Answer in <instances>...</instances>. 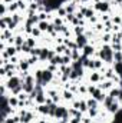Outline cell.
Returning <instances> with one entry per match:
<instances>
[{
	"label": "cell",
	"instance_id": "obj_1",
	"mask_svg": "<svg viewBox=\"0 0 122 123\" xmlns=\"http://www.w3.org/2000/svg\"><path fill=\"white\" fill-rule=\"evenodd\" d=\"M93 57H99L103 60V63L106 66H112L114 64V49H112V46L111 44H101L99 50L95 53Z\"/></svg>",
	"mask_w": 122,
	"mask_h": 123
},
{
	"label": "cell",
	"instance_id": "obj_2",
	"mask_svg": "<svg viewBox=\"0 0 122 123\" xmlns=\"http://www.w3.org/2000/svg\"><path fill=\"white\" fill-rule=\"evenodd\" d=\"M112 1H99V3H92L95 12H99V13H111V9H112Z\"/></svg>",
	"mask_w": 122,
	"mask_h": 123
},
{
	"label": "cell",
	"instance_id": "obj_3",
	"mask_svg": "<svg viewBox=\"0 0 122 123\" xmlns=\"http://www.w3.org/2000/svg\"><path fill=\"white\" fill-rule=\"evenodd\" d=\"M55 79V73H52L50 70H47V69H43V73H42V82H40V85L46 89L47 86H50V83H52V80Z\"/></svg>",
	"mask_w": 122,
	"mask_h": 123
},
{
	"label": "cell",
	"instance_id": "obj_4",
	"mask_svg": "<svg viewBox=\"0 0 122 123\" xmlns=\"http://www.w3.org/2000/svg\"><path fill=\"white\" fill-rule=\"evenodd\" d=\"M72 107H75V109H78V110H81L82 113H88V110H89V107H88V103H86V99H83V97H81V99H75L73 102H72Z\"/></svg>",
	"mask_w": 122,
	"mask_h": 123
},
{
	"label": "cell",
	"instance_id": "obj_5",
	"mask_svg": "<svg viewBox=\"0 0 122 123\" xmlns=\"http://www.w3.org/2000/svg\"><path fill=\"white\" fill-rule=\"evenodd\" d=\"M79 12L83 14V17L86 19V20H89L91 17L95 16V9H93V6H81L79 7Z\"/></svg>",
	"mask_w": 122,
	"mask_h": 123
},
{
	"label": "cell",
	"instance_id": "obj_6",
	"mask_svg": "<svg viewBox=\"0 0 122 123\" xmlns=\"http://www.w3.org/2000/svg\"><path fill=\"white\" fill-rule=\"evenodd\" d=\"M96 86H98V87H99L101 90H103V92L106 93V92H109V90H111L112 87H115L116 85H115V82H114V80H109V79H105V80H102L101 83H98Z\"/></svg>",
	"mask_w": 122,
	"mask_h": 123
},
{
	"label": "cell",
	"instance_id": "obj_7",
	"mask_svg": "<svg viewBox=\"0 0 122 123\" xmlns=\"http://www.w3.org/2000/svg\"><path fill=\"white\" fill-rule=\"evenodd\" d=\"M105 110H106L109 115H116V113L121 110V100H114Z\"/></svg>",
	"mask_w": 122,
	"mask_h": 123
},
{
	"label": "cell",
	"instance_id": "obj_8",
	"mask_svg": "<svg viewBox=\"0 0 122 123\" xmlns=\"http://www.w3.org/2000/svg\"><path fill=\"white\" fill-rule=\"evenodd\" d=\"M89 82L93 83V85H98V83H101L102 80H105V77H103V74L101 73V72H96V70H93L91 74H89Z\"/></svg>",
	"mask_w": 122,
	"mask_h": 123
},
{
	"label": "cell",
	"instance_id": "obj_9",
	"mask_svg": "<svg viewBox=\"0 0 122 123\" xmlns=\"http://www.w3.org/2000/svg\"><path fill=\"white\" fill-rule=\"evenodd\" d=\"M34 110H36L40 116H49V112H50V105H47V103L37 105V106L34 107Z\"/></svg>",
	"mask_w": 122,
	"mask_h": 123
},
{
	"label": "cell",
	"instance_id": "obj_10",
	"mask_svg": "<svg viewBox=\"0 0 122 123\" xmlns=\"http://www.w3.org/2000/svg\"><path fill=\"white\" fill-rule=\"evenodd\" d=\"M75 42H76V44H78V47L82 50L88 43H89V39L85 36V34H81V36H75Z\"/></svg>",
	"mask_w": 122,
	"mask_h": 123
},
{
	"label": "cell",
	"instance_id": "obj_11",
	"mask_svg": "<svg viewBox=\"0 0 122 123\" xmlns=\"http://www.w3.org/2000/svg\"><path fill=\"white\" fill-rule=\"evenodd\" d=\"M95 53H96V49H95V46H93V44H91V43H88V44L82 49V55H83V56L93 57V56H95Z\"/></svg>",
	"mask_w": 122,
	"mask_h": 123
},
{
	"label": "cell",
	"instance_id": "obj_12",
	"mask_svg": "<svg viewBox=\"0 0 122 123\" xmlns=\"http://www.w3.org/2000/svg\"><path fill=\"white\" fill-rule=\"evenodd\" d=\"M75 96H76V94L73 92H70L69 89H63V90H62V100H63V102H70V103H72V102L75 100Z\"/></svg>",
	"mask_w": 122,
	"mask_h": 123
},
{
	"label": "cell",
	"instance_id": "obj_13",
	"mask_svg": "<svg viewBox=\"0 0 122 123\" xmlns=\"http://www.w3.org/2000/svg\"><path fill=\"white\" fill-rule=\"evenodd\" d=\"M19 72H30V63L27 62V57H22L19 62Z\"/></svg>",
	"mask_w": 122,
	"mask_h": 123
},
{
	"label": "cell",
	"instance_id": "obj_14",
	"mask_svg": "<svg viewBox=\"0 0 122 123\" xmlns=\"http://www.w3.org/2000/svg\"><path fill=\"white\" fill-rule=\"evenodd\" d=\"M108 96H111V97H114V99H116V100H121L122 99V89L121 87H112L109 92H108Z\"/></svg>",
	"mask_w": 122,
	"mask_h": 123
},
{
	"label": "cell",
	"instance_id": "obj_15",
	"mask_svg": "<svg viewBox=\"0 0 122 123\" xmlns=\"http://www.w3.org/2000/svg\"><path fill=\"white\" fill-rule=\"evenodd\" d=\"M9 105L13 107V109H19V105H20V100L17 96H13V94H9Z\"/></svg>",
	"mask_w": 122,
	"mask_h": 123
},
{
	"label": "cell",
	"instance_id": "obj_16",
	"mask_svg": "<svg viewBox=\"0 0 122 123\" xmlns=\"http://www.w3.org/2000/svg\"><path fill=\"white\" fill-rule=\"evenodd\" d=\"M69 109V116L70 117H83L85 116V113H82L81 110H78V109H75V107H68Z\"/></svg>",
	"mask_w": 122,
	"mask_h": 123
},
{
	"label": "cell",
	"instance_id": "obj_17",
	"mask_svg": "<svg viewBox=\"0 0 122 123\" xmlns=\"http://www.w3.org/2000/svg\"><path fill=\"white\" fill-rule=\"evenodd\" d=\"M14 34H13V31L9 30V29H6V30H1V36H0V40L1 42H6L7 43V40L10 39V37H13Z\"/></svg>",
	"mask_w": 122,
	"mask_h": 123
},
{
	"label": "cell",
	"instance_id": "obj_18",
	"mask_svg": "<svg viewBox=\"0 0 122 123\" xmlns=\"http://www.w3.org/2000/svg\"><path fill=\"white\" fill-rule=\"evenodd\" d=\"M86 103H88V107H89V109H99V105H101L96 99H93L91 96L86 99Z\"/></svg>",
	"mask_w": 122,
	"mask_h": 123
},
{
	"label": "cell",
	"instance_id": "obj_19",
	"mask_svg": "<svg viewBox=\"0 0 122 123\" xmlns=\"http://www.w3.org/2000/svg\"><path fill=\"white\" fill-rule=\"evenodd\" d=\"M101 42H102V44H111V42H112V33H102L101 34Z\"/></svg>",
	"mask_w": 122,
	"mask_h": 123
},
{
	"label": "cell",
	"instance_id": "obj_20",
	"mask_svg": "<svg viewBox=\"0 0 122 123\" xmlns=\"http://www.w3.org/2000/svg\"><path fill=\"white\" fill-rule=\"evenodd\" d=\"M1 123H20V116L16 113V115H10L4 122H1Z\"/></svg>",
	"mask_w": 122,
	"mask_h": 123
},
{
	"label": "cell",
	"instance_id": "obj_21",
	"mask_svg": "<svg viewBox=\"0 0 122 123\" xmlns=\"http://www.w3.org/2000/svg\"><path fill=\"white\" fill-rule=\"evenodd\" d=\"M50 25H52L50 22H47V20H45V22H39V23H37V27H39L40 30L43 31V33H46V31H47V29L50 27Z\"/></svg>",
	"mask_w": 122,
	"mask_h": 123
},
{
	"label": "cell",
	"instance_id": "obj_22",
	"mask_svg": "<svg viewBox=\"0 0 122 123\" xmlns=\"http://www.w3.org/2000/svg\"><path fill=\"white\" fill-rule=\"evenodd\" d=\"M72 30H73V36H81V34H85L86 27L85 26H75Z\"/></svg>",
	"mask_w": 122,
	"mask_h": 123
},
{
	"label": "cell",
	"instance_id": "obj_23",
	"mask_svg": "<svg viewBox=\"0 0 122 123\" xmlns=\"http://www.w3.org/2000/svg\"><path fill=\"white\" fill-rule=\"evenodd\" d=\"M26 44L30 47V49H33V47H36V44H37V42H36V37H33V36H26Z\"/></svg>",
	"mask_w": 122,
	"mask_h": 123
},
{
	"label": "cell",
	"instance_id": "obj_24",
	"mask_svg": "<svg viewBox=\"0 0 122 123\" xmlns=\"http://www.w3.org/2000/svg\"><path fill=\"white\" fill-rule=\"evenodd\" d=\"M112 67H114L115 73L121 77V76H122V62H115V63L112 64Z\"/></svg>",
	"mask_w": 122,
	"mask_h": 123
},
{
	"label": "cell",
	"instance_id": "obj_25",
	"mask_svg": "<svg viewBox=\"0 0 122 123\" xmlns=\"http://www.w3.org/2000/svg\"><path fill=\"white\" fill-rule=\"evenodd\" d=\"M19 4H17V0L12 4H9V14H13V13H19Z\"/></svg>",
	"mask_w": 122,
	"mask_h": 123
},
{
	"label": "cell",
	"instance_id": "obj_26",
	"mask_svg": "<svg viewBox=\"0 0 122 123\" xmlns=\"http://www.w3.org/2000/svg\"><path fill=\"white\" fill-rule=\"evenodd\" d=\"M99 113H101V110H99V109H89L86 115H88L89 117H92V119H96V117L99 116Z\"/></svg>",
	"mask_w": 122,
	"mask_h": 123
},
{
	"label": "cell",
	"instance_id": "obj_27",
	"mask_svg": "<svg viewBox=\"0 0 122 123\" xmlns=\"http://www.w3.org/2000/svg\"><path fill=\"white\" fill-rule=\"evenodd\" d=\"M56 14H58V17H66V14H68V12H66V9H65V6H61V7H58L56 9Z\"/></svg>",
	"mask_w": 122,
	"mask_h": 123
},
{
	"label": "cell",
	"instance_id": "obj_28",
	"mask_svg": "<svg viewBox=\"0 0 122 123\" xmlns=\"http://www.w3.org/2000/svg\"><path fill=\"white\" fill-rule=\"evenodd\" d=\"M111 20H112V23H114V25H118V26H121V23H122V16H121V14H112Z\"/></svg>",
	"mask_w": 122,
	"mask_h": 123
},
{
	"label": "cell",
	"instance_id": "obj_29",
	"mask_svg": "<svg viewBox=\"0 0 122 123\" xmlns=\"http://www.w3.org/2000/svg\"><path fill=\"white\" fill-rule=\"evenodd\" d=\"M52 23L55 25V27H61V26H63V25H65V19H63V17H58V16H56V17L53 19V22H52Z\"/></svg>",
	"mask_w": 122,
	"mask_h": 123
},
{
	"label": "cell",
	"instance_id": "obj_30",
	"mask_svg": "<svg viewBox=\"0 0 122 123\" xmlns=\"http://www.w3.org/2000/svg\"><path fill=\"white\" fill-rule=\"evenodd\" d=\"M68 47L65 46V44H56L55 46V52L58 53V55H65V50H66Z\"/></svg>",
	"mask_w": 122,
	"mask_h": 123
},
{
	"label": "cell",
	"instance_id": "obj_31",
	"mask_svg": "<svg viewBox=\"0 0 122 123\" xmlns=\"http://www.w3.org/2000/svg\"><path fill=\"white\" fill-rule=\"evenodd\" d=\"M114 100H116V99H114V97H111V96H108V94H106V97H105V100H103V103H102L103 109H106V107H108V106L114 102Z\"/></svg>",
	"mask_w": 122,
	"mask_h": 123
},
{
	"label": "cell",
	"instance_id": "obj_32",
	"mask_svg": "<svg viewBox=\"0 0 122 123\" xmlns=\"http://www.w3.org/2000/svg\"><path fill=\"white\" fill-rule=\"evenodd\" d=\"M79 94H82V96H86L88 94V85H85V83H81L79 85Z\"/></svg>",
	"mask_w": 122,
	"mask_h": 123
},
{
	"label": "cell",
	"instance_id": "obj_33",
	"mask_svg": "<svg viewBox=\"0 0 122 123\" xmlns=\"http://www.w3.org/2000/svg\"><path fill=\"white\" fill-rule=\"evenodd\" d=\"M27 62L30 63V66H34V64H37V63L40 62V59H39L37 56H30V55H29V57H27Z\"/></svg>",
	"mask_w": 122,
	"mask_h": 123
},
{
	"label": "cell",
	"instance_id": "obj_34",
	"mask_svg": "<svg viewBox=\"0 0 122 123\" xmlns=\"http://www.w3.org/2000/svg\"><path fill=\"white\" fill-rule=\"evenodd\" d=\"M40 53H42V47H39V46H36V47H33L30 50V56H40Z\"/></svg>",
	"mask_w": 122,
	"mask_h": 123
},
{
	"label": "cell",
	"instance_id": "obj_35",
	"mask_svg": "<svg viewBox=\"0 0 122 123\" xmlns=\"http://www.w3.org/2000/svg\"><path fill=\"white\" fill-rule=\"evenodd\" d=\"M122 62V52H114V63Z\"/></svg>",
	"mask_w": 122,
	"mask_h": 123
},
{
	"label": "cell",
	"instance_id": "obj_36",
	"mask_svg": "<svg viewBox=\"0 0 122 123\" xmlns=\"http://www.w3.org/2000/svg\"><path fill=\"white\" fill-rule=\"evenodd\" d=\"M69 123H82V119L81 117H70Z\"/></svg>",
	"mask_w": 122,
	"mask_h": 123
},
{
	"label": "cell",
	"instance_id": "obj_37",
	"mask_svg": "<svg viewBox=\"0 0 122 123\" xmlns=\"http://www.w3.org/2000/svg\"><path fill=\"white\" fill-rule=\"evenodd\" d=\"M34 123H50V122L46 120V119H37V120H34Z\"/></svg>",
	"mask_w": 122,
	"mask_h": 123
},
{
	"label": "cell",
	"instance_id": "obj_38",
	"mask_svg": "<svg viewBox=\"0 0 122 123\" xmlns=\"http://www.w3.org/2000/svg\"><path fill=\"white\" fill-rule=\"evenodd\" d=\"M16 0H1V3H4V4H12V3H14Z\"/></svg>",
	"mask_w": 122,
	"mask_h": 123
},
{
	"label": "cell",
	"instance_id": "obj_39",
	"mask_svg": "<svg viewBox=\"0 0 122 123\" xmlns=\"http://www.w3.org/2000/svg\"><path fill=\"white\" fill-rule=\"evenodd\" d=\"M115 1H116V3H122V0H115Z\"/></svg>",
	"mask_w": 122,
	"mask_h": 123
},
{
	"label": "cell",
	"instance_id": "obj_40",
	"mask_svg": "<svg viewBox=\"0 0 122 123\" xmlns=\"http://www.w3.org/2000/svg\"><path fill=\"white\" fill-rule=\"evenodd\" d=\"M121 30H122V23H121Z\"/></svg>",
	"mask_w": 122,
	"mask_h": 123
},
{
	"label": "cell",
	"instance_id": "obj_41",
	"mask_svg": "<svg viewBox=\"0 0 122 123\" xmlns=\"http://www.w3.org/2000/svg\"><path fill=\"white\" fill-rule=\"evenodd\" d=\"M23 1H27V0H23Z\"/></svg>",
	"mask_w": 122,
	"mask_h": 123
},
{
	"label": "cell",
	"instance_id": "obj_42",
	"mask_svg": "<svg viewBox=\"0 0 122 123\" xmlns=\"http://www.w3.org/2000/svg\"><path fill=\"white\" fill-rule=\"evenodd\" d=\"M121 9H122V6H121Z\"/></svg>",
	"mask_w": 122,
	"mask_h": 123
}]
</instances>
